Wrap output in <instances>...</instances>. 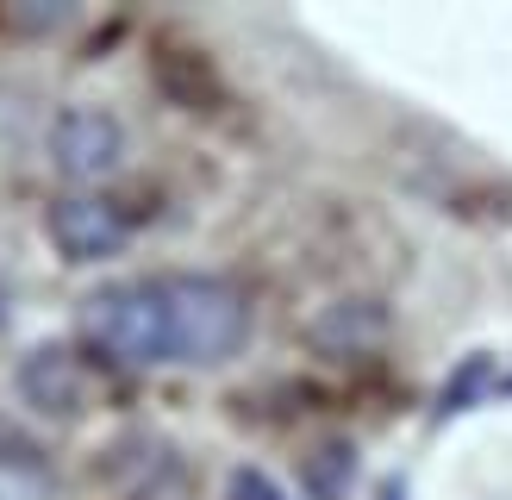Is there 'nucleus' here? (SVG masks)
<instances>
[{
    "label": "nucleus",
    "mask_w": 512,
    "mask_h": 500,
    "mask_svg": "<svg viewBox=\"0 0 512 500\" xmlns=\"http://www.w3.org/2000/svg\"><path fill=\"white\" fill-rule=\"evenodd\" d=\"M381 500H406V488H400V482H388V488H381Z\"/></svg>",
    "instance_id": "10"
},
{
    "label": "nucleus",
    "mask_w": 512,
    "mask_h": 500,
    "mask_svg": "<svg viewBox=\"0 0 512 500\" xmlns=\"http://www.w3.org/2000/svg\"><path fill=\"white\" fill-rule=\"evenodd\" d=\"M38 469H44V450L0 419V475H38Z\"/></svg>",
    "instance_id": "8"
},
{
    "label": "nucleus",
    "mask_w": 512,
    "mask_h": 500,
    "mask_svg": "<svg viewBox=\"0 0 512 500\" xmlns=\"http://www.w3.org/2000/svg\"><path fill=\"white\" fill-rule=\"evenodd\" d=\"M13 388L44 419H82L88 413V369L69 344H32L13 369Z\"/></svg>",
    "instance_id": "5"
},
{
    "label": "nucleus",
    "mask_w": 512,
    "mask_h": 500,
    "mask_svg": "<svg viewBox=\"0 0 512 500\" xmlns=\"http://www.w3.org/2000/svg\"><path fill=\"white\" fill-rule=\"evenodd\" d=\"M225 500H288L263 469H232V482H225Z\"/></svg>",
    "instance_id": "9"
},
{
    "label": "nucleus",
    "mask_w": 512,
    "mask_h": 500,
    "mask_svg": "<svg viewBox=\"0 0 512 500\" xmlns=\"http://www.w3.org/2000/svg\"><path fill=\"white\" fill-rule=\"evenodd\" d=\"M50 244H57L63 263H107L125 250V238H132V225H125V213L113 207L107 194H63L50 200Z\"/></svg>",
    "instance_id": "3"
},
{
    "label": "nucleus",
    "mask_w": 512,
    "mask_h": 500,
    "mask_svg": "<svg viewBox=\"0 0 512 500\" xmlns=\"http://www.w3.org/2000/svg\"><path fill=\"white\" fill-rule=\"evenodd\" d=\"M82 338L113 363H169V307L163 282H107L82 300Z\"/></svg>",
    "instance_id": "2"
},
{
    "label": "nucleus",
    "mask_w": 512,
    "mask_h": 500,
    "mask_svg": "<svg viewBox=\"0 0 512 500\" xmlns=\"http://www.w3.org/2000/svg\"><path fill=\"white\" fill-rule=\"evenodd\" d=\"M488 388H494V357H488V350H475V357H463V363H456V375L444 382L438 413H444V419H450V413H463V407H475V400L488 394Z\"/></svg>",
    "instance_id": "7"
},
{
    "label": "nucleus",
    "mask_w": 512,
    "mask_h": 500,
    "mask_svg": "<svg viewBox=\"0 0 512 500\" xmlns=\"http://www.w3.org/2000/svg\"><path fill=\"white\" fill-rule=\"evenodd\" d=\"M300 475H306V494L313 500H344L350 475H356V444L350 438H325L313 457L300 463Z\"/></svg>",
    "instance_id": "6"
},
{
    "label": "nucleus",
    "mask_w": 512,
    "mask_h": 500,
    "mask_svg": "<svg viewBox=\"0 0 512 500\" xmlns=\"http://www.w3.org/2000/svg\"><path fill=\"white\" fill-rule=\"evenodd\" d=\"M163 307H169V357L175 363L213 369V363H232L250 344V300L225 275H169Z\"/></svg>",
    "instance_id": "1"
},
{
    "label": "nucleus",
    "mask_w": 512,
    "mask_h": 500,
    "mask_svg": "<svg viewBox=\"0 0 512 500\" xmlns=\"http://www.w3.org/2000/svg\"><path fill=\"white\" fill-rule=\"evenodd\" d=\"M7 307H13V300H7V288H0V325H7Z\"/></svg>",
    "instance_id": "11"
},
{
    "label": "nucleus",
    "mask_w": 512,
    "mask_h": 500,
    "mask_svg": "<svg viewBox=\"0 0 512 500\" xmlns=\"http://www.w3.org/2000/svg\"><path fill=\"white\" fill-rule=\"evenodd\" d=\"M119 157H125V125L107 107H63L50 125V163L69 182H100L119 169Z\"/></svg>",
    "instance_id": "4"
}]
</instances>
